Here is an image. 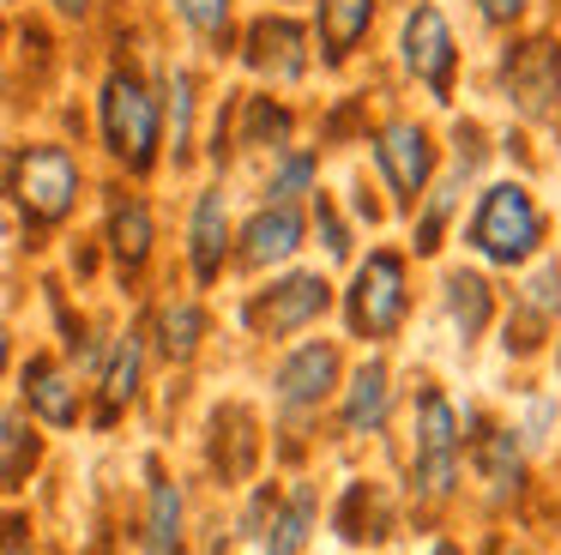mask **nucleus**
Returning a JSON list of instances; mask_svg holds the SVG:
<instances>
[{
	"label": "nucleus",
	"mask_w": 561,
	"mask_h": 555,
	"mask_svg": "<svg viewBox=\"0 0 561 555\" xmlns=\"http://www.w3.org/2000/svg\"><path fill=\"white\" fill-rule=\"evenodd\" d=\"M98 145L127 181H151L163 163V97H158V79H151L139 60L115 55L98 79Z\"/></svg>",
	"instance_id": "f257e3e1"
},
{
	"label": "nucleus",
	"mask_w": 561,
	"mask_h": 555,
	"mask_svg": "<svg viewBox=\"0 0 561 555\" xmlns=\"http://www.w3.org/2000/svg\"><path fill=\"white\" fill-rule=\"evenodd\" d=\"M549 241V217L537 205V193L525 181H489L471 205V224H465V248L477 253L483 265H531Z\"/></svg>",
	"instance_id": "f03ea898"
},
{
	"label": "nucleus",
	"mask_w": 561,
	"mask_h": 555,
	"mask_svg": "<svg viewBox=\"0 0 561 555\" xmlns=\"http://www.w3.org/2000/svg\"><path fill=\"white\" fill-rule=\"evenodd\" d=\"M79 193H85V169H79L73 145L61 139H31L13 151L7 169V200L19 205L31 229H61L79 212Z\"/></svg>",
	"instance_id": "7ed1b4c3"
},
{
	"label": "nucleus",
	"mask_w": 561,
	"mask_h": 555,
	"mask_svg": "<svg viewBox=\"0 0 561 555\" xmlns=\"http://www.w3.org/2000/svg\"><path fill=\"white\" fill-rule=\"evenodd\" d=\"M411 314V265L399 248H368L351 265V290H344V326L356 338H392Z\"/></svg>",
	"instance_id": "20e7f679"
},
{
	"label": "nucleus",
	"mask_w": 561,
	"mask_h": 555,
	"mask_svg": "<svg viewBox=\"0 0 561 555\" xmlns=\"http://www.w3.org/2000/svg\"><path fill=\"white\" fill-rule=\"evenodd\" d=\"M368 163H375L380 188L392 193V205L411 212V205L423 200V188L440 175V145H435V133H428V121L387 115L368 133Z\"/></svg>",
	"instance_id": "39448f33"
},
{
	"label": "nucleus",
	"mask_w": 561,
	"mask_h": 555,
	"mask_svg": "<svg viewBox=\"0 0 561 555\" xmlns=\"http://www.w3.org/2000/svg\"><path fill=\"white\" fill-rule=\"evenodd\" d=\"M399 60L411 72V84L428 91V103L440 109L453 103V91H459V36H453L447 12L435 0H411V12L399 24Z\"/></svg>",
	"instance_id": "423d86ee"
},
{
	"label": "nucleus",
	"mask_w": 561,
	"mask_h": 555,
	"mask_svg": "<svg viewBox=\"0 0 561 555\" xmlns=\"http://www.w3.org/2000/svg\"><path fill=\"white\" fill-rule=\"evenodd\" d=\"M501 91H507V109L519 121L561 133V48L549 36L507 43V55H501Z\"/></svg>",
	"instance_id": "0eeeda50"
},
{
	"label": "nucleus",
	"mask_w": 561,
	"mask_h": 555,
	"mask_svg": "<svg viewBox=\"0 0 561 555\" xmlns=\"http://www.w3.org/2000/svg\"><path fill=\"white\" fill-rule=\"evenodd\" d=\"M416 441H411V495L416 501H447L459 483V410L447 405V393L428 386L416 398Z\"/></svg>",
	"instance_id": "6e6552de"
},
{
	"label": "nucleus",
	"mask_w": 561,
	"mask_h": 555,
	"mask_svg": "<svg viewBox=\"0 0 561 555\" xmlns=\"http://www.w3.org/2000/svg\"><path fill=\"white\" fill-rule=\"evenodd\" d=\"M236 55H242L248 79L296 84L314 67V36H308V24L290 19V12H254V19L236 31Z\"/></svg>",
	"instance_id": "1a4fd4ad"
},
{
	"label": "nucleus",
	"mask_w": 561,
	"mask_h": 555,
	"mask_svg": "<svg viewBox=\"0 0 561 555\" xmlns=\"http://www.w3.org/2000/svg\"><path fill=\"white\" fill-rule=\"evenodd\" d=\"M327 308H332L327 272H284V278H272L266 290H254V296L242 302V326L254 338H296V332H308Z\"/></svg>",
	"instance_id": "9d476101"
},
{
	"label": "nucleus",
	"mask_w": 561,
	"mask_h": 555,
	"mask_svg": "<svg viewBox=\"0 0 561 555\" xmlns=\"http://www.w3.org/2000/svg\"><path fill=\"white\" fill-rule=\"evenodd\" d=\"M302 241H308V212L302 205L260 200L254 212H248V224L236 229L230 260L242 265V272H278V265H290L296 253H302Z\"/></svg>",
	"instance_id": "9b49d317"
},
{
	"label": "nucleus",
	"mask_w": 561,
	"mask_h": 555,
	"mask_svg": "<svg viewBox=\"0 0 561 555\" xmlns=\"http://www.w3.org/2000/svg\"><path fill=\"white\" fill-rule=\"evenodd\" d=\"M103 253H110V265L122 278H139L151 265V253H158V212L127 181L103 188Z\"/></svg>",
	"instance_id": "f8f14e48"
},
{
	"label": "nucleus",
	"mask_w": 561,
	"mask_h": 555,
	"mask_svg": "<svg viewBox=\"0 0 561 555\" xmlns=\"http://www.w3.org/2000/svg\"><path fill=\"white\" fill-rule=\"evenodd\" d=\"M230 241H236L230 193H224L218 181H206V188L194 193V205H187V236H182L187 278H194L199 290H211L224 278V265H230Z\"/></svg>",
	"instance_id": "ddd939ff"
},
{
	"label": "nucleus",
	"mask_w": 561,
	"mask_h": 555,
	"mask_svg": "<svg viewBox=\"0 0 561 555\" xmlns=\"http://www.w3.org/2000/svg\"><path fill=\"white\" fill-rule=\"evenodd\" d=\"M339 374H344L339 344H327V338H302V344L272 369V398H278L284 410H320L332 393H339Z\"/></svg>",
	"instance_id": "4468645a"
},
{
	"label": "nucleus",
	"mask_w": 561,
	"mask_h": 555,
	"mask_svg": "<svg viewBox=\"0 0 561 555\" xmlns=\"http://www.w3.org/2000/svg\"><path fill=\"white\" fill-rule=\"evenodd\" d=\"M380 0H314V55L327 72H344L356 55H363L368 31H375Z\"/></svg>",
	"instance_id": "2eb2a0df"
},
{
	"label": "nucleus",
	"mask_w": 561,
	"mask_h": 555,
	"mask_svg": "<svg viewBox=\"0 0 561 555\" xmlns=\"http://www.w3.org/2000/svg\"><path fill=\"white\" fill-rule=\"evenodd\" d=\"M19 393H25L31 422H43V429H73L79 410H85L79 405V381L49 356V350H37V356L19 369Z\"/></svg>",
	"instance_id": "dca6fc26"
},
{
	"label": "nucleus",
	"mask_w": 561,
	"mask_h": 555,
	"mask_svg": "<svg viewBox=\"0 0 561 555\" xmlns=\"http://www.w3.org/2000/svg\"><path fill=\"white\" fill-rule=\"evenodd\" d=\"M139 381H146V332L127 326V332H115V344L98 362V422L103 429L139 398Z\"/></svg>",
	"instance_id": "f3484780"
},
{
	"label": "nucleus",
	"mask_w": 561,
	"mask_h": 555,
	"mask_svg": "<svg viewBox=\"0 0 561 555\" xmlns=\"http://www.w3.org/2000/svg\"><path fill=\"white\" fill-rule=\"evenodd\" d=\"M230 115H236L230 145H242V151L272 157V151H284V145H296V109L284 103V97H272V91H248V97H236Z\"/></svg>",
	"instance_id": "a211bd4d"
},
{
	"label": "nucleus",
	"mask_w": 561,
	"mask_h": 555,
	"mask_svg": "<svg viewBox=\"0 0 561 555\" xmlns=\"http://www.w3.org/2000/svg\"><path fill=\"white\" fill-rule=\"evenodd\" d=\"M163 97V157L175 169L194 163V121H199V72L194 67H163L158 72Z\"/></svg>",
	"instance_id": "6ab92c4d"
},
{
	"label": "nucleus",
	"mask_w": 561,
	"mask_h": 555,
	"mask_svg": "<svg viewBox=\"0 0 561 555\" xmlns=\"http://www.w3.org/2000/svg\"><path fill=\"white\" fill-rule=\"evenodd\" d=\"M387 417H392V374H387V362L375 356V362H363V369L344 381L339 422H344V434H380Z\"/></svg>",
	"instance_id": "aec40b11"
},
{
	"label": "nucleus",
	"mask_w": 561,
	"mask_h": 555,
	"mask_svg": "<svg viewBox=\"0 0 561 555\" xmlns=\"http://www.w3.org/2000/svg\"><path fill=\"white\" fill-rule=\"evenodd\" d=\"M465 169H453V175H435L423 188V200L411 205V253L416 260H435L440 253V241H447V224H453V212H459V193H465Z\"/></svg>",
	"instance_id": "412c9836"
},
{
	"label": "nucleus",
	"mask_w": 561,
	"mask_h": 555,
	"mask_svg": "<svg viewBox=\"0 0 561 555\" xmlns=\"http://www.w3.org/2000/svg\"><path fill=\"white\" fill-rule=\"evenodd\" d=\"M440 302H447V320L459 332V344H477L489 332V320H495V290H489V278L465 272V265H453L440 278Z\"/></svg>",
	"instance_id": "4be33fe9"
},
{
	"label": "nucleus",
	"mask_w": 561,
	"mask_h": 555,
	"mask_svg": "<svg viewBox=\"0 0 561 555\" xmlns=\"http://www.w3.org/2000/svg\"><path fill=\"white\" fill-rule=\"evenodd\" d=\"M151 332H158L163 362H194L199 344H206V332H211V314L199 296H170L158 308V320H151Z\"/></svg>",
	"instance_id": "5701e85b"
},
{
	"label": "nucleus",
	"mask_w": 561,
	"mask_h": 555,
	"mask_svg": "<svg viewBox=\"0 0 561 555\" xmlns=\"http://www.w3.org/2000/svg\"><path fill=\"white\" fill-rule=\"evenodd\" d=\"M43 465V434L25 410L0 405V495H13L31 483V471Z\"/></svg>",
	"instance_id": "b1692460"
},
{
	"label": "nucleus",
	"mask_w": 561,
	"mask_h": 555,
	"mask_svg": "<svg viewBox=\"0 0 561 555\" xmlns=\"http://www.w3.org/2000/svg\"><path fill=\"white\" fill-rule=\"evenodd\" d=\"M182 519H187L182 483L163 477V471L151 465V489H146V555H182Z\"/></svg>",
	"instance_id": "393cba45"
},
{
	"label": "nucleus",
	"mask_w": 561,
	"mask_h": 555,
	"mask_svg": "<svg viewBox=\"0 0 561 555\" xmlns=\"http://www.w3.org/2000/svg\"><path fill=\"white\" fill-rule=\"evenodd\" d=\"M170 19L182 24L211 60L236 55V0H170Z\"/></svg>",
	"instance_id": "a878e982"
},
{
	"label": "nucleus",
	"mask_w": 561,
	"mask_h": 555,
	"mask_svg": "<svg viewBox=\"0 0 561 555\" xmlns=\"http://www.w3.org/2000/svg\"><path fill=\"white\" fill-rule=\"evenodd\" d=\"M308 531H314V489L296 483L284 501H272V519H266V531H260V550L266 555H302Z\"/></svg>",
	"instance_id": "bb28decb"
},
{
	"label": "nucleus",
	"mask_w": 561,
	"mask_h": 555,
	"mask_svg": "<svg viewBox=\"0 0 561 555\" xmlns=\"http://www.w3.org/2000/svg\"><path fill=\"white\" fill-rule=\"evenodd\" d=\"M314 188H320V151H314V145H284V151H272V163H266V200L302 205Z\"/></svg>",
	"instance_id": "cd10ccee"
},
{
	"label": "nucleus",
	"mask_w": 561,
	"mask_h": 555,
	"mask_svg": "<svg viewBox=\"0 0 561 555\" xmlns=\"http://www.w3.org/2000/svg\"><path fill=\"white\" fill-rule=\"evenodd\" d=\"M477 471H483L489 495L495 501H507V495H519V477H525V458H519V429H495L477 441Z\"/></svg>",
	"instance_id": "c85d7f7f"
},
{
	"label": "nucleus",
	"mask_w": 561,
	"mask_h": 555,
	"mask_svg": "<svg viewBox=\"0 0 561 555\" xmlns=\"http://www.w3.org/2000/svg\"><path fill=\"white\" fill-rule=\"evenodd\" d=\"M308 217H314V236H320V248H327V260L332 265H344L356 253V241H351V224H344V212H339V200L332 193H308Z\"/></svg>",
	"instance_id": "c756f323"
},
{
	"label": "nucleus",
	"mask_w": 561,
	"mask_h": 555,
	"mask_svg": "<svg viewBox=\"0 0 561 555\" xmlns=\"http://www.w3.org/2000/svg\"><path fill=\"white\" fill-rule=\"evenodd\" d=\"M525 12H531V0H477V19H483L489 31H519Z\"/></svg>",
	"instance_id": "7c9ffc66"
},
{
	"label": "nucleus",
	"mask_w": 561,
	"mask_h": 555,
	"mask_svg": "<svg viewBox=\"0 0 561 555\" xmlns=\"http://www.w3.org/2000/svg\"><path fill=\"white\" fill-rule=\"evenodd\" d=\"M0 555H37V537H31L25 513H0Z\"/></svg>",
	"instance_id": "2f4dec72"
},
{
	"label": "nucleus",
	"mask_w": 561,
	"mask_h": 555,
	"mask_svg": "<svg viewBox=\"0 0 561 555\" xmlns=\"http://www.w3.org/2000/svg\"><path fill=\"white\" fill-rule=\"evenodd\" d=\"M49 12H55L61 24H85L91 12H98V0H49Z\"/></svg>",
	"instance_id": "473e14b6"
},
{
	"label": "nucleus",
	"mask_w": 561,
	"mask_h": 555,
	"mask_svg": "<svg viewBox=\"0 0 561 555\" xmlns=\"http://www.w3.org/2000/svg\"><path fill=\"white\" fill-rule=\"evenodd\" d=\"M7 362H13V332L0 326V374H7Z\"/></svg>",
	"instance_id": "72a5a7b5"
},
{
	"label": "nucleus",
	"mask_w": 561,
	"mask_h": 555,
	"mask_svg": "<svg viewBox=\"0 0 561 555\" xmlns=\"http://www.w3.org/2000/svg\"><path fill=\"white\" fill-rule=\"evenodd\" d=\"M7 169H13V151L0 145V193H7Z\"/></svg>",
	"instance_id": "f704fd0d"
}]
</instances>
